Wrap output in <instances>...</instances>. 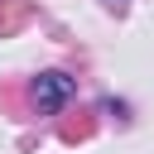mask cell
I'll use <instances>...</instances> for the list:
<instances>
[{"mask_svg":"<svg viewBox=\"0 0 154 154\" xmlns=\"http://www.w3.org/2000/svg\"><path fill=\"white\" fill-rule=\"evenodd\" d=\"M67 96H72V77L67 72H38V82H34V111L38 116H58L67 106Z\"/></svg>","mask_w":154,"mask_h":154,"instance_id":"6da1fadb","label":"cell"},{"mask_svg":"<svg viewBox=\"0 0 154 154\" xmlns=\"http://www.w3.org/2000/svg\"><path fill=\"white\" fill-rule=\"evenodd\" d=\"M106 5H111V10H125V5H130V0H106Z\"/></svg>","mask_w":154,"mask_h":154,"instance_id":"7a4b0ae2","label":"cell"}]
</instances>
